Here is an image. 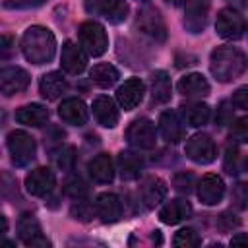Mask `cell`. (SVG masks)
Masks as SVG:
<instances>
[{
	"mask_svg": "<svg viewBox=\"0 0 248 248\" xmlns=\"http://www.w3.org/2000/svg\"><path fill=\"white\" fill-rule=\"evenodd\" d=\"M248 68V58L236 46H217L209 56V70L217 81L229 83L244 74Z\"/></svg>",
	"mask_w": 248,
	"mask_h": 248,
	"instance_id": "1",
	"label": "cell"
},
{
	"mask_svg": "<svg viewBox=\"0 0 248 248\" xmlns=\"http://www.w3.org/2000/svg\"><path fill=\"white\" fill-rule=\"evenodd\" d=\"M21 52L31 64H46L56 52V39L50 29L31 25L21 37Z\"/></svg>",
	"mask_w": 248,
	"mask_h": 248,
	"instance_id": "2",
	"label": "cell"
},
{
	"mask_svg": "<svg viewBox=\"0 0 248 248\" xmlns=\"http://www.w3.org/2000/svg\"><path fill=\"white\" fill-rule=\"evenodd\" d=\"M78 39H79V46L89 56H101L108 48L107 31L97 21H85V23H81L79 29H78Z\"/></svg>",
	"mask_w": 248,
	"mask_h": 248,
	"instance_id": "3",
	"label": "cell"
},
{
	"mask_svg": "<svg viewBox=\"0 0 248 248\" xmlns=\"http://www.w3.org/2000/svg\"><path fill=\"white\" fill-rule=\"evenodd\" d=\"M8 151L16 167H25L35 157V140L23 130H14L8 134Z\"/></svg>",
	"mask_w": 248,
	"mask_h": 248,
	"instance_id": "4",
	"label": "cell"
},
{
	"mask_svg": "<svg viewBox=\"0 0 248 248\" xmlns=\"http://www.w3.org/2000/svg\"><path fill=\"white\" fill-rule=\"evenodd\" d=\"M136 29H138L141 35H145V37H149V39H153V41H157V43H163V41L167 39V25H165V19H163V16L159 14V10H157V8H151V6H147V8H143V10L138 12Z\"/></svg>",
	"mask_w": 248,
	"mask_h": 248,
	"instance_id": "5",
	"label": "cell"
},
{
	"mask_svg": "<svg viewBox=\"0 0 248 248\" xmlns=\"http://www.w3.org/2000/svg\"><path fill=\"white\" fill-rule=\"evenodd\" d=\"M126 140L136 149H153L157 143L155 124L147 118H136L126 130Z\"/></svg>",
	"mask_w": 248,
	"mask_h": 248,
	"instance_id": "6",
	"label": "cell"
},
{
	"mask_svg": "<svg viewBox=\"0 0 248 248\" xmlns=\"http://www.w3.org/2000/svg\"><path fill=\"white\" fill-rule=\"evenodd\" d=\"M186 157L198 165H209L217 157L215 141L207 134H196L186 141Z\"/></svg>",
	"mask_w": 248,
	"mask_h": 248,
	"instance_id": "7",
	"label": "cell"
},
{
	"mask_svg": "<svg viewBox=\"0 0 248 248\" xmlns=\"http://www.w3.org/2000/svg\"><path fill=\"white\" fill-rule=\"evenodd\" d=\"M244 19L242 16L232 10V8H225L217 14V21H215V31L219 37L227 39V41H236L244 35Z\"/></svg>",
	"mask_w": 248,
	"mask_h": 248,
	"instance_id": "8",
	"label": "cell"
},
{
	"mask_svg": "<svg viewBox=\"0 0 248 248\" xmlns=\"http://www.w3.org/2000/svg\"><path fill=\"white\" fill-rule=\"evenodd\" d=\"M85 8L89 14L101 16L110 23L124 21L130 12L126 0H85Z\"/></svg>",
	"mask_w": 248,
	"mask_h": 248,
	"instance_id": "9",
	"label": "cell"
},
{
	"mask_svg": "<svg viewBox=\"0 0 248 248\" xmlns=\"http://www.w3.org/2000/svg\"><path fill=\"white\" fill-rule=\"evenodd\" d=\"M17 236L25 246H50V240L43 236L41 225L33 213H21L17 219Z\"/></svg>",
	"mask_w": 248,
	"mask_h": 248,
	"instance_id": "10",
	"label": "cell"
},
{
	"mask_svg": "<svg viewBox=\"0 0 248 248\" xmlns=\"http://www.w3.org/2000/svg\"><path fill=\"white\" fill-rule=\"evenodd\" d=\"M209 0H186L184 4V27L190 33H202L207 23Z\"/></svg>",
	"mask_w": 248,
	"mask_h": 248,
	"instance_id": "11",
	"label": "cell"
},
{
	"mask_svg": "<svg viewBox=\"0 0 248 248\" xmlns=\"http://www.w3.org/2000/svg\"><path fill=\"white\" fill-rule=\"evenodd\" d=\"M54 184H56V178H54V172L48 167H39V169L31 170L25 176V190L31 196H37V198H43V196L50 194Z\"/></svg>",
	"mask_w": 248,
	"mask_h": 248,
	"instance_id": "12",
	"label": "cell"
},
{
	"mask_svg": "<svg viewBox=\"0 0 248 248\" xmlns=\"http://www.w3.org/2000/svg\"><path fill=\"white\" fill-rule=\"evenodd\" d=\"M29 85V74L23 68L17 66H8L2 68L0 72V91L6 97H12L16 93H21Z\"/></svg>",
	"mask_w": 248,
	"mask_h": 248,
	"instance_id": "13",
	"label": "cell"
},
{
	"mask_svg": "<svg viewBox=\"0 0 248 248\" xmlns=\"http://www.w3.org/2000/svg\"><path fill=\"white\" fill-rule=\"evenodd\" d=\"M143 93H145L143 81L140 78H130L116 89V101L124 110H132L141 103Z\"/></svg>",
	"mask_w": 248,
	"mask_h": 248,
	"instance_id": "14",
	"label": "cell"
},
{
	"mask_svg": "<svg viewBox=\"0 0 248 248\" xmlns=\"http://www.w3.org/2000/svg\"><path fill=\"white\" fill-rule=\"evenodd\" d=\"M60 64H62V70L72 74V76H78L85 70L87 66V56H85V50L81 46H78L76 43L72 41H66L62 45V54H60Z\"/></svg>",
	"mask_w": 248,
	"mask_h": 248,
	"instance_id": "15",
	"label": "cell"
},
{
	"mask_svg": "<svg viewBox=\"0 0 248 248\" xmlns=\"http://www.w3.org/2000/svg\"><path fill=\"white\" fill-rule=\"evenodd\" d=\"M225 196V182L217 174H205L198 182V198L205 205H217Z\"/></svg>",
	"mask_w": 248,
	"mask_h": 248,
	"instance_id": "16",
	"label": "cell"
},
{
	"mask_svg": "<svg viewBox=\"0 0 248 248\" xmlns=\"http://www.w3.org/2000/svg\"><path fill=\"white\" fill-rule=\"evenodd\" d=\"M93 205H95V215L103 223H116L122 217V203H120L118 196H114L110 192L99 194Z\"/></svg>",
	"mask_w": 248,
	"mask_h": 248,
	"instance_id": "17",
	"label": "cell"
},
{
	"mask_svg": "<svg viewBox=\"0 0 248 248\" xmlns=\"http://www.w3.org/2000/svg\"><path fill=\"white\" fill-rule=\"evenodd\" d=\"M58 116L72 126H83L87 122V107L78 97H68L58 107Z\"/></svg>",
	"mask_w": 248,
	"mask_h": 248,
	"instance_id": "18",
	"label": "cell"
},
{
	"mask_svg": "<svg viewBox=\"0 0 248 248\" xmlns=\"http://www.w3.org/2000/svg\"><path fill=\"white\" fill-rule=\"evenodd\" d=\"M93 116L105 128H114L118 124V118H120L116 103L107 95H99L93 101Z\"/></svg>",
	"mask_w": 248,
	"mask_h": 248,
	"instance_id": "19",
	"label": "cell"
},
{
	"mask_svg": "<svg viewBox=\"0 0 248 248\" xmlns=\"http://www.w3.org/2000/svg\"><path fill=\"white\" fill-rule=\"evenodd\" d=\"M159 130H161L163 138H165L169 143H178V141L184 140V136H186L184 124H182V120L178 118V114H176L174 110H165V112H161V116H159Z\"/></svg>",
	"mask_w": 248,
	"mask_h": 248,
	"instance_id": "20",
	"label": "cell"
},
{
	"mask_svg": "<svg viewBox=\"0 0 248 248\" xmlns=\"http://www.w3.org/2000/svg\"><path fill=\"white\" fill-rule=\"evenodd\" d=\"M167 196V184L165 180L157 178V176H149L141 182L140 186V198L145 203V207H155L159 205Z\"/></svg>",
	"mask_w": 248,
	"mask_h": 248,
	"instance_id": "21",
	"label": "cell"
},
{
	"mask_svg": "<svg viewBox=\"0 0 248 248\" xmlns=\"http://www.w3.org/2000/svg\"><path fill=\"white\" fill-rule=\"evenodd\" d=\"M87 170L97 184H108L114 178V165L107 153H99L97 157H93L87 165Z\"/></svg>",
	"mask_w": 248,
	"mask_h": 248,
	"instance_id": "22",
	"label": "cell"
},
{
	"mask_svg": "<svg viewBox=\"0 0 248 248\" xmlns=\"http://www.w3.org/2000/svg\"><path fill=\"white\" fill-rule=\"evenodd\" d=\"M192 215V205L186 200H170L169 203H165L159 211V219L165 225H176L186 221Z\"/></svg>",
	"mask_w": 248,
	"mask_h": 248,
	"instance_id": "23",
	"label": "cell"
},
{
	"mask_svg": "<svg viewBox=\"0 0 248 248\" xmlns=\"http://www.w3.org/2000/svg\"><path fill=\"white\" fill-rule=\"evenodd\" d=\"M16 120L19 124H25V126H33V128H39L43 124H46L48 120V108L39 105V103H31V105H23L16 110Z\"/></svg>",
	"mask_w": 248,
	"mask_h": 248,
	"instance_id": "24",
	"label": "cell"
},
{
	"mask_svg": "<svg viewBox=\"0 0 248 248\" xmlns=\"http://www.w3.org/2000/svg\"><path fill=\"white\" fill-rule=\"evenodd\" d=\"M66 89L68 83L60 72H48L39 81V91L46 101H56L58 97H62V93H66Z\"/></svg>",
	"mask_w": 248,
	"mask_h": 248,
	"instance_id": "25",
	"label": "cell"
},
{
	"mask_svg": "<svg viewBox=\"0 0 248 248\" xmlns=\"http://www.w3.org/2000/svg\"><path fill=\"white\" fill-rule=\"evenodd\" d=\"M176 89L184 97H205L209 93V83L202 74H186L178 79Z\"/></svg>",
	"mask_w": 248,
	"mask_h": 248,
	"instance_id": "26",
	"label": "cell"
},
{
	"mask_svg": "<svg viewBox=\"0 0 248 248\" xmlns=\"http://www.w3.org/2000/svg\"><path fill=\"white\" fill-rule=\"evenodd\" d=\"M180 108H182V120L192 128L203 126L211 114V110L205 103H188V105H182Z\"/></svg>",
	"mask_w": 248,
	"mask_h": 248,
	"instance_id": "27",
	"label": "cell"
},
{
	"mask_svg": "<svg viewBox=\"0 0 248 248\" xmlns=\"http://www.w3.org/2000/svg\"><path fill=\"white\" fill-rule=\"evenodd\" d=\"M172 93V85H170V78L167 72L157 70L151 76V97L155 103H167L170 99Z\"/></svg>",
	"mask_w": 248,
	"mask_h": 248,
	"instance_id": "28",
	"label": "cell"
},
{
	"mask_svg": "<svg viewBox=\"0 0 248 248\" xmlns=\"http://www.w3.org/2000/svg\"><path fill=\"white\" fill-rule=\"evenodd\" d=\"M118 172L124 180H134L140 176V170H141V157L132 153V151H122L118 155Z\"/></svg>",
	"mask_w": 248,
	"mask_h": 248,
	"instance_id": "29",
	"label": "cell"
},
{
	"mask_svg": "<svg viewBox=\"0 0 248 248\" xmlns=\"http://www.w3.org/2000/svg\"><path fill=\"white\" fill-rule=\"evenodd\" d=\"M91 79L99 85V87H110L116 83V79L120 78L118 70L112 64H95L89 72Z\"/></svg>",
	"mask_w": 248,
	"mask_h": 248,
	"instance_id": "30",
	"label": "cell"
},
{
	"mask_svg": "<svg viewBox=\"0 0 248 248\" xmlns=\"http://www.w3.org/2000/svg\"><path fill=\"white\" fill-rule=\"evenodd\" d=\"M64 192H66L70 198H74V200H81V198L87 196L89 188H87V184H85V180H83L81 176H70V178L64 182Z\"/></svg>",
	"mask_w": 248,
	"mask_h": 248,
	"instance_id": "31",
	"label": "cell"
},
{
	"mask_svg": "<svg viewBox=\"0 0 248 248\" xmlns=\"http://www.w3.org/2000/svg\"><path fill=\"white\" fill-rule=\"evenodd\" d=\"M172 244L178 246V248H194L200 244V236L194 229H180L174 238H172Z\"/></svg>",
	"mask_w": 248,
	"mask_h": 248,
	"instance_id": "32",
	"label": "cell"
},
{
	"mask_svg": "<svg viewBox=\"0 0 248 248\" xmlns=\"http://www.w3.org/2000/svg\"><path fill=\"white\" fill-rule=\"evenodd\" d=\"M229 138H231L234 143H248V116L236 118V120L231 124Z\"/></svg>",
	"mask_w": 248,
	"mask_h": 248,
	"instance_id": "33",
	"label": "cell"
},
{
	"mask_svg": "<svg viewBox=\"0 0 248 248\" xmlns=\"http://www.w3.org/2000/svg\"><path fill=\"white\" fill-rule=\"evenodd\" d=\"M54 161H56L58 169H62V170H72L74 165H76V149H74L72 145L62 147V149L56 153Z\"/></svg>",
	"mask_w": 248,
	"mask_h": 248,
	"instance_id": "34",
	"label": "cell"
},
{
	"mask_svg": "<svg viewBox=\"0 0 248 248\" xmlns=\"http://www.w3.org/2000/svg\"><path fill=\"white\" fill-rule=\"evenodd\" d=\"M93 209H95V205L91 207V205L81 198V200H76V203L72 205L70 213H72L76 219H79V221H87V219L93 215Z\"/></svg>",
	"mask_w": 248,
	"mask_h": 248,
	"instance_id": "35",
	"label": "cell"
},
{
	"mask_svg": "<svg viewBox=\"0 0 248 248\" xmlns=\"http://www.w3.org/2000/svg\"><path fill=\"white\" fill-rule=\"evenodd\" d=\"M231 198H232V202H234V205H236L238 209H246V207H248V184H244V182L236 184V186L232 188Z\"/></svg>",
	"mask_w": 248,
	"mask_h": 248,
	"instance_id": "36",
	"label": "cell"
},
{
	"mask_svg": "<svg viewBox=\"0 0 248 248\" xmlns=\"http://www.w3.org/2000/svg\"><path fill=\"white\" fill-rule=\"evenodd\" d=\"M174 188L180 192V194H190L192 188H194V176L190 172H178L172 180Z\"/></svg>",
	"mask_w": 248,
	"mask_h": 248,
	"instance_id": "37",
	"label": "cell"
},
{
	"mask_svg": "<svg viewBox=\"0 0 248 248\" xmlns=\"http://www.w3.org/2000/svg\"><path fill=\"white\" fill-rule=\"evenodd\" d=\"M238 225H240V219H238L234 213H231V211H223V213L217 217V227H219L221 231H225V232L236 229Z\"/></svg>",
	"mask_w": 248,
	"mask_h": 248,
	"instance_id": "38",
	"label": "cell"
},
{
	"mask_svg": "<svg viewBox=\"0 0 248 248\" xmlns=\"http://www.w3.org/2000/svg\"><path fill=\"white\" fill-rule=\"evenodd\" d=\"M46 0H4V8L8 10H29V8H39Z\"/></svg>",
	"mask_w": 248,
	"mask_h": 248,
	"instance_id": "39",
	"label": "cell"
},
{
	"mask_svg": "<svg viewBox=\"0 0 248 248\" xmlns=\"http://www.w3.org/2000/svg\"><path fill=\"white\" fill-rule=\"evenodd\" d=\"M231 103H232V107H236V108H240V110H248V85L238 87V89L232 93Z\"/></svg>",
	"mask_w": 248,
	"mask_h": 248,
	"instance_id": "40",
	"label": "cell"
},
{
	"mask_svg": "<svg viewBox=\"0 0 248 248\" xmlns=\"http://www.w3.org/2000/svg\"><path fill=\"white\" fill-rule=\"evenodd\" d=\"M215 122L219 126H225V124H232V108H229V103H221L219 108H217V116H215Z\"/></svg>",
	"mask_w": 248,
	"mask_h": 248,
	"instance_id": "41",
	"label": "cell"
},
{
	"mask_svg": "<svg viewBox=\"0 0 248 248\" xmlns=\"http://www.w3.org/2000/svg\"><path fill=\"white\" fill-rule=\"evenodd\" d=\"M236 161H238V153L236 149H227V157H225V169L227 172H236Z\"/></svg>",
	"mask_w": 248,
	"mask_h": 248,
	"instance_id": "42",
	"label": "cell"
},
{
	"mask_svg": "<svg viewBox=\"0 0 248 248\" xmlns=\"http://www.w3.org/2000/svg\"><path fill=\"white\" fill-rule=\"evenodd\" d=\"M231 246H248V234L246 232H236L231 238Z\"/></svg>",
	"mask_w": 248,
	"mask_h": 248,
	"instance_id": "43",
	"label": "cell"
},
{
	"mask_svg": "<svg viewBox=\"0 0 248 248\" xmlns=\"http://www.w3.org/2000/svg\"><path fill=\"white\" fill-rule=\"evenodd\" d=\"M169 4H172V6H184L186 4V0H167Z\"/></svg>",
	"mask_w": 248,
	"mask_h": 248,
	"instance_id": "44",
	"label": "cell"
},
{
	"mask_svg": "<svg viewBox=\"0 0 248 248\" xmlns=\"http://www.w3.org/2000/svg\"><path fill=\"white\" fill-rule=\"evenodd\" d=\"M138 2H147V0H138Z\"/></svg>",
	"mask_w": 248,
	"mask_h": 248,
	"instance_id": "45",
	"label": "cell"
}]
</instances>
